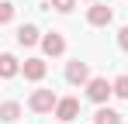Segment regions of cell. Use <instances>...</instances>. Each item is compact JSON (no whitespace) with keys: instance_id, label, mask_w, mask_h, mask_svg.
I'll use <instances>...</instances> for the list:
<instances>
[{"instance_id":"1","label":"cell","mask_w":128,"mask_h":124,"mask_svg":"<svg viewBox=\"0 0 128 124\" xmlns=\"http://www.w3.org/2000/svg\"><path fill=\"white\" fill-rule=\"evenodd\" d=\"M56 103H59V97H56L52 90H35L31 100H28V107H31L35 114H48V110H56Z\"/></svg>"},{"instance_id":"2","label":"cell","mask_w":128,"mask_h":124,"mask_svg":"<svg viewBox=\"0 0 128 124\" xmlns=\"http://www.w3.org/2000/svg\"><path fill=\"white\" fill-rule=\"evenodd\" d=\"M111 93H114V86H111L107 79H100V76H94V79L86 83V97H90L94 103H107Z\"/></svg>"},{"instance_id":"3","label":"cell","mask_w":128,"mask_h":124,"mask_svg":"<svg viewBox=\"0 0 128 124\" xmlns=\"http://www.w3.org/2000/svg\"><path fill=\"white\" fill-rule=\"evenodd\" d=\"M86 21H90L94 28H107V24L114 21V10H111V7H104V3L97 0V3H90V10H86Z\"/></svg>"},{"instance_id":"4","label":"cell","mask_w":128,"mask_h":124,"mask_svg":"<svg viewBox=\"0 0 128 124\" xmlns=\"http://www.w3.org/2000/svg\"><path fill=\"white\" fill-rule=\"evenodd\" d=\"M56 117H59L62 124L76 121V117H80V100H76V97H62V100L56 103Z\"/></svg>"},{"instance_id":"5","label":"cell","mask_w":128,"mask_h":124,"mask_svg":"<svg viewBox=\"0 0 128 124\" xmlns=\"http://www.w3.org/2000/svg\"><path fill=\"white\" fill-rule=\"evenodd\" d=\"M66 79L73 83V86H83V83H90V69H86V62L73 59L69 65H66Z\"/></svg>"},{"instance_id":"6","label":"cell","mask_w":128,"mask_h":124,"mask_svg":"<svg viewBox=\"0 0 128 124\" xmlns=\"http://www.w3.org/2000/svg\"><path fill=\"white\" fill-rule=\"evenodd\" d=\"M21 72H24V79L38 83V79H45V72H48V65H45V59H24Z\"/></svg>"},{"instance_id":"7","label":"cell","mask_w":128,"mask_h":124,"mask_svg":"<svg viewBox=\"0 0 128 124\" xmlns=\"http://www.w3.org/2000/svg\"><path fill=\"white\" fill-rule=\"evenodd\" d=\"M42 52L45 55H62L66 52V38L59 35V31H48V35L42 38Z\"/></svg>"},{"instance_id":"8","label":"cell","mask_w":128,"mask_h":124,"mask_svg":"<svg viewBox=\"0 0 128 124\" xmlns=\"http://www.w3.org/2000/svg\"><path fill=\"white\" fill-rule=\"evenodd\" d=\"M18 72H21V62L14 59L10 52H4V55H0V79H10V76H18Z\"/></svg>"},{"instance_id":"9","label":"cell","mask_w":128,"mask_h":124,"mask_svg":"<svg viewBox=\"0 0 128 124\" xmlns=\"http://www.w3.org/2000/svg\"><path fill=\"white\" fill-rule=\"evenodd\" d=\"M18 41H21V45H35V41H42V35H38L35 24H21V28H18Z\"/></svg>"},{"instance_id":"10","label":"cell","mask_w":128,"mask_h":124,"mask_svg":"<svg viewBox=\"0 0 128 124\" xmlns=\"http://www.w3.org/2000/svg\"><path fill=\"white\" fill-rule=\"evenodd\" d=\"M21 117V103H14V100H7V103H0V121H18Z\"/></svg>"},{"instance_id":"11","label":"cell","mask_w":128,"mask_h":124,"mask_svg":"<svg viewBox=\"0 0 128 124\" xmlns=\"http://www.w3.org/2000/svg\"><path fill=\"white\" fill-rule=\"evenodd\" d=\"M94 124H121V114H118V110H107V107H100V110L94 114Z\"/></svg>"},{"instance_id":"12","label":"cell","mask_w":128,"mask_h":124,"mask_svg":"<svg viewBox=\"0 0 128 124\" xmlns=\"http://www.w3.org/2000/svg\"><path fill=\"white\" fill-rule=\"evenodd\" d=\"M114 86V97H121V100H128V76H118V79L111 83Z\"/></svg>"},{"instance_id":"13","label":"cell","mask_w":128,"mask_h":124,"mask_svg":"<svg viewBox=\"0 0 128 124\" xmlns=\"http://www.w3.org/2000/svg\"><path fill=\"white\" fill-rule=\"evenodd\" d=\"M7 21H14V3L10 0H0V24H7Z\"/></svg>"},{"instance_id":"14","label":"cell","mask_w":128,"mask_h":124,"mask_svg":"<svg viewBox=\"0 0 128 124\" xmlns=\"http://www.w3.org/2000/svg\"><path fill=\"white\" fill-rule=\"evenodd\" d=\"M73 3H76V0H52V7H56L59 14H69V10H73Z\"/></svg>"},{"instance_id":"15","label":"cell","mask_w":128,"mask_h":124,"mask_svg":"<svg viewBox=\"0 0 128 124\" xmlns=\"http://www.w3.org/2000/svg\"><path fill=\"white\" fill-rule=\"evenodd\" d=\"M118 48H121V52H128V24L118 31Z\"/></svg>"},{"instance_id":"16","label":"cell","mask_w":128,"mask_h":124,"mask_svg":"<svg viewBox=\"0 0 128 124\" xmlns=\"http://www.w3.org/2000/svg\"><path fill=\"white\" fill-rule=\"evenodd\" d=\"M86 3H97V0H86Z\"/></svg>"},{"instance_id":"17","label":"cell","mask_w":128,"mask_h":124,"mask_svg":"<svg viewBox=\"0 0 128 124\" xmlns=\"http://www.w3.org/2000/svg\"><path fill=\"white\" fill-rule=\"evenodd\" d=\"M56 124H62V121H56Z\"/></svg>"}]
</instances>
